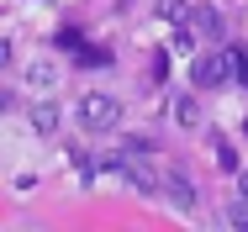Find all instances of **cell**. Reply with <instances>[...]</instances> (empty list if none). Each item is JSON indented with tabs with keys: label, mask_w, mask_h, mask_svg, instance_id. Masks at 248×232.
Here are the masks:
<instances>
[{
	"label": "cell",
	"mask_w": 248,
	"mask_h": 232,
	"mask_svg": "<svg viewBox=\"0 0 248 232\" xmlns=\"http://www.w3.org/2000/svg\"><path fill=\"white\" fill-rule=\"evenodd\" d=\"M238 63H243V53L238 47H227V53H206V58H196V85L201 90H217V85H227L232 74H238Z\"/></svg>",
	"instance_id": "cell-2"
},
{
	"label": "cell",
	"mask_w": 248,
	"mask_h": 232,
	"mask_svg": "<svg viewBox=\"0 0 248 232\" xmlns=\"http://www.w3.org/2000/svg\"><path fill=\"white\" fill-rule=\"evenodd\" d=\"M0 69H11V43L0 37Z\"/></svg>",
	"instance_id": "cell-12"
},
{
	"label": "cell",
	"mask_w": 248,
	"mask_h": 232,
	"mask_svg": "<svg viewBox=\"0 0 248 232\" xmlns=\"http://www.w3.org/2000/svg\"><path fill=\"white\" fill-rule=\"evenodd\" d=\"M211 158H217L222 174H238V169H243V158L232 153V142H227V138H211Z\"/></svg>",
	"instance_id": "cell-7"
},
{
	"label": "cell",
	"mask_w": 248,
	"mask_h": 232,
	"mask_svg": "<svg viewBox=\"0 0 248 232\" xmlns=\"http://www.w3.org/2000/svg\"><path fill=\"white\" fill-rule=\"evenodd\" d=\"M79 122H85V132H111L122 122V100L116 95H85L79 100Z\"/></svg>",
	"instance_id": "cell-3"
},
{
	"label": "cell",
	"mask_w": 248,
	"mask_h": 232,
	"mask_svg": "<svg viewBox=\"0 0 248 232\" xmlns=\"http://www.w3.org/2000/svg\"><path fill=\"white\" fill-rule=\"evenodd\" d=\"M164 190H169V201L180 206V211H196V201H201V190H196V180L185 174V169H174L169 180H164Z\"/></svg>",
	"instance_id": "cell-4"
},
{
	"label": "cell",
	"mask_w": 248,
	"mask_h": 232,
	"mask_svg": "<svg viewBox=\"0 0 248 232\" xmlns=\"http://www.w3.org/2000/svg\"><path fill=\"white\" fill-rule=\"evenodd\" d=\"M227 227H238V232H248V195H238L232 206H227V217H222Z\"/></svg>",
	"instance_id": "cell-10"
},
{
	"label": "cell",
	"mask_w": 248,
	"mask_h": 232,
	"mask_svg": "<svg viewBox=\"0 0 248 232\" xmlns=\"http://www.w3.org/2000/svg\"><path fill=\"white\" fill-rule=\"evenodd\" d=\"M32 127H37V132H58V106H53V100L32 106Z\"/></svg>",
	"instance_id": "cell-9"
},
{
	"label": "cell",
	"mask_w": 248,
	"mask_h": 232,
	"mask_svg": "<svg viewBox=\"0 0 248 232\" xmlns=\"http://www.w3.org/2000/svg\"><path fill=\"white\" fill-rule=\"evenodd\" d=\"M243 138H248V122H243Z\"/></svg>",
	"instance_id": "cell-15"
},
{
	"label": "cell",
	"mask_w": 248,
	"mask_h": 232,
	"mask_svg": "<svg viewBox=\"0 0 248 232\" xmlns=\"http://www.w3.org/2000/svg\"><path fill=\"white\" fill-rule=\"evenodd\" d=\"M158 16H164V21H174V27H190V16H196V11H190L185 0H158Z\"/></svg>",
	"instance_id": "cell-8"
},
{
	"label": "cell",
	"mask_w": 248,
	"mask_h": 232,
	"mask_svg": "<svg viewBox=\"0 0 248 232\" xmlns=\"http://www.w3.org/2000/svg\"><path fill=\"white\" fill-rule=\"evenodd\" d=\"M95 169H116V174L138 190V195H153V190L164 185V180L153 174V164H148V158H138V153H111V158H95Z\"/></svg>",
	"instance_id": "cell-1"
},
{
	"label": "cell",
	"mask_w": 248,
	"mask_h": 232,
	"mask_svg": "<svg viewBox=\"0 0 248 232\" xmlns=\"http://www.w3.org/2000/svg\"><path fill=\"white\" fill-rule=\"evenodd\" d=\"M190 27H196V32H206V37H222V32H227V21H222V11H217V5H196Z\"/></svg>",
	"instance_id": "cell-5"
},
{
	"label": "cell",
	"mask_w": 248,
	"mask_h": 232,
	"mask_svg": "<svg viewBox=\"0 0 248 232\" xmlns=\"http://www.w3.org/2000/svg\"><path fill=\"white\" fill-rule=\"evenodd\" d=\"M27 79H32V85H53L58 74H53V63H32V74H27Z\"/></svg>",
	"instance_id": "cell-11"
},
{
	"label": "cell",
	"mask_w": 248,
	"mask_h": 232,
	"mask_svg": "<svg viewBox=\"0 0 248 232\" xmlns=\"http://www.w3.org/2000/svg\"><path fill=\"white\" fill-rule=\"evenodd\" d=\"M238 195H248V164L238 169Z\"/></svg>",
	"instance_id": "cell-13"
},
{
	"label": "cell",
	"mask_w": 248,
	"mask_h": 232,
	"mask_svg": "<svg viewBox=\"0 0 248 232\" xmlns=\"http://www.w3.org/2000/svg\"><path fill=\"white\" fill-rule=\"evenodd\" d=\"M238 79H243V85H248V58H243V63H238Z\"/></svg>",
	"instance_id": "cell-14"
},
{
	"label": "cell",
	"mask_w": 248,
	"mask_h": 232,
	"mask_svg": "<svg viewBox=\"0 0 248 232\" xmlns=\"http://www.w3.org/2000/svg\"><path fill=\"white\" fill-rule=\"evenodd\" d=\"M169 116H174L180 127H201V100H196V95H174Z\"/></svg>",
	"instance_id": "cell-6"
}]
</instances>
